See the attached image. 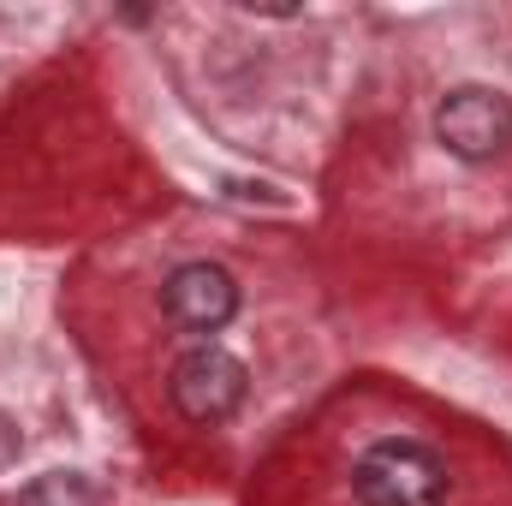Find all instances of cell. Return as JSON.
<instances>
[{"label":"cell","mask_w":512,"mask_h":506,"mask_svg":"<svg viewBox=\"0 0 512 506\" xmlns=\"http://www.w3.org/2000/svg\"><path fill=\"white\" fill-rule=\"evenodd\" d=\"M18 447H24V435H18V423L0 411V471H12V465H18Z\"/></svg>","instance_id":"8992f818"},{"label":"cell","mask_w":512,"mask_h":506,"mask_svg":"<svg viewBox=\"0 0 512 506\" xmlns=\"http://www.w3.org/2000/svg\"><path fill=\"white\" fill-rule=\"evenodd\" d=\"M18 506H102V501H96L90 477H78V471H48V477H36V483L18 489Z\"/></svg>","instance_id":"5b68a950"},{"label":"cell","mask_w":512,"mask_h":506,"mask_svg":"<svg viewBox=\"0 0 512 506\" xmlns=\"http://www.w3.org/2000/svg\"><path fill=\"white\" fill-rule=\"evenodd\" d=\"M340 489H346V506H447L453 465L417 429H376L346 459Z\"/></svg>","instance_id":"6da1fadb"},{"label":"cell","mask_w":512,"mask_h":506,"mask_svg":"<svg viewBox=\"0 0 512 506\" xmlns=\"http://www.w3.org/2000/svg\"><path fill=\"white\" fill-rule=\"evenodd\" d=\"M251 399V364L221 340H191L167 364V405L191 429H227Z\"/></svg>","instance_id":"7a4b0ae2"},{"label":"cell","mask_w":512,"mask_h":506,"mask_svg":"<svg viewBox=\"0 0 512 506\" xmlns=\"http://www.w3.org/2000/svg\"><path fill=\"white\" fill-rule=\"evenodd\" d=\"M429 131L435 143L465 161V167H489L512 155V96L495 90V84H453L435 114H429Z\"/></svg>","instance_id":"277c9868"},{"label":"cell","mask_w":512,"mask_h":506,"mask_svg":"<svg viewBox=\"0 0 512 506\" xmlns=\"http://www.w3.org/2000/svg\"><path fill=\"white\" fill-rule=\"evenodd\" d=\"M155 310H161V322H167L173 334L215 340V334H227V328L239 322L245 286H239V274H233L227 262H215V256H185V262H173V268L161 274Z\"/></svg>","instance_id":"3957f363"}]
</instances>
